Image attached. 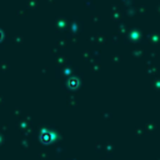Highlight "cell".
<instances>
[{"label": "cell", "mask_w": 160, "mask_h": 160, "mask_svg": "<svg viewBox=\"0 0 160 160\" xmlns=\"http://www.w3.org/2000/svg\"><path fill=\"white\" fill-rule=\"evenodd\" d=\"M53 133L49 132V130H43L40 134V140H41V143H44V144H49L50 141L53 140Z\"/></svg>", "instance_id": "cell-1"}, {"label": "cell", "mask_w": 160, "mask_h": 160, "mask_svg": "<svg viewBox=\"0 0 160 160\" xmlns=\"http://www.w3.org/2000/svg\"><path fill=\"white\" fill-rule=\"evenodd\" d=\"M1 39H3V31L0 30V40H1Z\"/></svg>", "instance_id": "cell-3"}, {"label": "cell", "mask_w": 160, "mask_h": 160, "mask_svg": "<svg viewBox=\"0 0 160 160\" xmlns=\"http://www.w3.org/2000/svg\"><path fill=\"white\" fill-rule=\"evenodd\" d=\"M68 86H69L70 89H78V86H79V80L76 79V78L69 79V81H68Z\"/></svg>", "instance_id": "cell-2"}]
</instances>
